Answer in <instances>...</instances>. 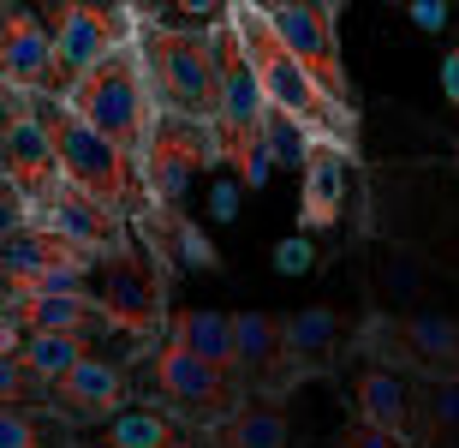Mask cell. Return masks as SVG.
<instances>
[{
    "instance_id": "cell-26",
    "label": "cell",
    "mask_w": 459,
    "mask_h": 448,
    "mask_svg": "<svg viewBox=\"0 0 459 448\" xmlns=\"http://www.w3.org/2000/svg\"><path fill=\"white\" fill-rule=\"evenodd\" d=\"M341 448H418V443H406V436H388V431H370V425H358L352 413H346V425H341V436H334Z\"/></svg>"
},
{
    "instance_id": "cell-5",
    "label": "cell",
    "mask_w": 459,
    "mask_h": 448,
    "mask_svg": "<svg viewBox=\"0 0 459 448\" xmlns=\"http://www.w3.org/2000/svg\"><path fill=\"white\" fill-rule=\"evenodd\" d=\"M143 389H150L143 400H155L161 413H173L197 436H215L227 418H238V407L251 400V389H245L233 371H215V365L191 359L186 347H173L168 335L143 353Z\"/></svg>"
},
{
    "instance_id": "cell-25",
    "label": "cell",
    "mask_w": 459,
    "mask_h": 448,
    "mask_svg": "<svg viewBox=\"0 0 459 448\" xmlns=\"http://www.w3.org/2000/svg\"><path fill=\"white\" fill-rule=\"evenodd\" d=\"M0 407H48V389L18 359H0Z\"/></svg>"
},
{
    "instance_id": "cell-20",
    "label": "cell",
    "mask_w": 459,
    "mask_h": 448,
    "mask_svg": "<svg viewBox=\"0 0 459 448\" xmlns=\"http://www.w3.org/2000/svg\"><path fill=\"white\" fill-rule=\"evenodd\" d=\"M209 448H305V431L287 418V400H263L251 395L238 407V418H227L209 436Z\"/></svg>"
},
{
    "instance_id": "cell-27",
    "label": "cell",
    "mask_w": 459,
    "mask_h": 448,
    "mask_svg": "<svg viewBox=\"0 0 459 448\" xmlns=\"http://www.w3.org/2000/svg\"><path fill=\"white\" fill-rule=\"evenodd\" d=\"M274 263H281V269H305V263H310L305 240H292V245H281V251H274Z\"/></svg>"
},
{
    "instance_id": "cell-4",
    "label": "cell",
    "mask_w": 459,
    "mask_h": 448,
    "mask_svg": "<svg viewBox=\"0 0 459 448\" xmlns=\"http://www.w3.org/2000/svg\"><path fill=\"white\" fill-rule=\"evenodd\" d=\"M30 114H36V126H42V138H48V150H54V168H60V180H66L72 191L96 198V204H102L108 215H119L126 227L143 222V198H137V180H132V168H126V155L96 138V132L66 108L60 90L36 96Z\"/></svg>"
},
{
    "instance_id": "cell-3",
    "label": "cell",
    "mask_w": 459,
    "mask_h": 448,
    "mask_svg": "<svg viewBox=\"0 0 459 448\" xmlns=\"http://www.w3.org/2000/svg\"><path fill=\"white\" fill-rule=\"evenodd\" d=\"M137 36L126 48L108 54L102 66H90L72 90H60L72 114H78L102 144H114L132 173H137V162L150 150V132H155V90H150V66H143V42H137Z\"/></svg>"
},
{
    "instance_id": "cell-12",
    "label": "cell",
    "mask_w": 459,
    "mask_h": 448,
    "mask_svg": "<svg viewBox=\"0 0 459 448\" xmlns=\"http://www.w3.org/2000/svg\"><path fill=\"white\" fill-rule=\"evenodd\" d=\"M132 400H137L132 365L108 359V353H84V359L48 389V413H60L72 431H102L108 418H119Z\"/></svg>"
},
{
    "instance_id": "cell-11",
    "label": "cell",
    "mask_w": 459,
    "mask_h": 448,
    "mask_svg": "<svg viewBox=\"0 0 459 448\" xmlns=\"http://www.w3.org/2000/svg\"><path fill=\"white\" fill-rule=\"evenodd\" d=\"M24 222L36 227V233H48V240L72 245V251H84L96 269H108V263L132 258L137 251V233L119 215H108L96 198H84V191H72L66 180L48 191V198H36V204H24Z\"/></svg>"
},
{
    "instance_id": "cell-22",
    "label": "cell",
    "mask_w": 459,
    "mask_h": 448,
    "mask_svg": "<svg viewBox=\"0 0 459 448\" xmlns=\"http://www.w3.org/2000/svg\"><path fill=\"white\" fill-rule=\"evenodd\" d=\"M0 448H84V443L48 407H0Z\"/></svg>"
},
{
    "instance_id": "cell-9",
    "label": "cell",
    "mask_w": 459,
    "mask_h": 448,
    "mask_svg": "<svg viewBox=\"0 0 459 448\" xmlns=\"http://www.w3.org/2000/svg\"><path fill=\"white\" fill-rule=\"evenodd\" d=\"M168 281L173 276L143 251V245H137L132 258L96 269V299H102V311H108V329L132 341V365H143V353L168 335Z\"/></svg>"
},
{
    "instance_id": "cell-8",
    "label": "cell",
    "mask_w": 459,
    "mask_h": 448,
    "mask_svg": "<svg viewBox=\"0 0 459 448\" xmlns=\"http://www.w3.org/2000/svg\"><path fill=\"white\" fill-rule=\"evenodd\" d=\"M48 54L54 90H72L90 66H102L114 48H126L143 31V6H96V0H60L48 6Z\"/></svg>"
},
{
    "instance_id": "cell-2",
    "label": "cell",
    "mask_w": 459,
    "mask_h": 448,
    "mask_svg": "<svg viewBox=\"0 0 459 448\" xmlns=\"http://www.w3.org/2000/svg\"><path fill=\"white\" fill-rule=\"evenodd\" d=\"M143 66H150L155 114L221 132V72H215V36L209 24H173L161 13H143Z\"/></svg>"
},
{
    "instance_id": "cell-10",
    "label": "cell",
    "mask_w": 459,
    "mask_h": 448,
    "mask_svg": "<svg viewBox=\"0 0 459 448\" xmlns=\"http://www.w3.org/2000/svg\"><path fill=\"white\" fill-rule=\"evenodd\" d=\"M30 294H96V263L72 245L36 233L30 222L0 240V305Z\"/></svg>"
},
{
    "instance_id": "cell-18",
    "label": "cell",
    "mask_w": 459,
    "mask_h": 448,
    "mask_svg": "<svg viewBox=\"0 0 459 448\" xmlns=\"http://www.w3.org/2000/svg\"><path fill=\"white\" fill-rule=\"evenodd\" d=\"M352 418L358 425H370V431H388V436H411V389L406 377L394 371V365H364L352 377Z\"/></svg>"
},
{
    "instance_id": "cell-1",
    "label": "cell",
    "mask_w": 459,
    "mask_h": 448,
    "mask_svg": "<svg viewBox=\"0 0 459 448\" xmlns=\"http://www.w3.org/2000/svg\"><path fill=\"white\" fill-rule=\"evenodd\" d=\"M221 18L233 24L238 48L251 60V78L263 90V108H269V126H274V155L287 150L292 162L305 150H334L352 168L358 162V114H341L328 102L323 90L305 78V66L287 54V42L274 36L263 0H227Z\"/></svg>"
},
{
    "instance_id": "cell-14",
    "label": "cell",
    "mask_w": 459,
    "mask_h": 448,
    "mask_svg": "<svg viewBox=\"0 0 459 448\" xmlns=\"http://www.w3.org/2000/svg\"><path fill=\"white\" fill-rule=\"evenodd\" d=\"M0 90L13 102H36V96L54 90L48 24L18 0H0Z\"/></svg>"
},
{
    "instance_id": "cell-23",
    "label": "cell",
    "mask_w": 459,
    "mask_h": 448,
    "mask_svg": "<svg viewBox=\"0 0 459 448\" xmlns=\"http://www.w3.org/2000/svg\"><path fill=\"white\" fill-rule=\"evenodd\" d=\"M84 353H96L90 341H72V335H24V353H18V365L30 371L42 389H54V382L66 377L72 365L84 359Z\"/></svg>"
},
{
    "instance_id": "cell-6",
    "label": "cell",
    "mask_w": 459,
    "mask_h": 448,
    "mask_svg": "<svg viewBox=\"0 0 459 448\" xmlns=\"http://www.w3.org/2000/svg\"><path fill=\"white\" fill-rule=\"evenodd\" d=\"M209 36H215V72H221V150L238 168V180L256 186V180L269 173V162H274L269 108H263V90H256V78H251V60H245V48H238L233 24L221 18V6H215V18H209Z\"/></svg>"
},
{
    "instance_id": "cell-7",
    "label": "cell",
    "mask_w": 459,
    "mask_h": 448,
    "mask_svg": "<svg viewBox=\"0 0 459 448\" xmlns=\"http://www.w3.org/2000/svg\"><path fill=\"white\" fill-rule=\"evenodd\" d=\"M263 13H269L274 36L287 42V54L305 66L310 84L323 90L341 114H358L352 72H346V60H341V18H346L341 0H274Z\"/></svg>"
},
{
    "instance_id": "cell-24",
    "label": "cell",
    "mask_w": 459,
    "mask_h": 448,
    "mask_svg": "<svg viewBox=\"0 0 459 448\" xmlns=\"http://www.w3.org/2000/svg\"><path fill=\"white\" fill-rule=\"evenodd\" d=\"M406 347L424 365H459V329L447 317H406Z\"/></svg>"
},
{
    "instance_id": "cell-13",
    "label": "cell",
    "mask_w": 459,
    "mask_h": 448,
    "mask_svg": "<svg viewBox=\"0 0 459 448\" xmlns=\"http://www.w3.org/2000/svg\"><path fill=\"white\" fill-rule=\"evenodd\" d=\"M346 341H352V323H346L341 311H328V305H310V311L281 317V400H287L299 382L334 377Z\"/></svg>"
},
{
    "instance_id": "cell-17",
    "label": "cell",
    "mask_w": 459,
    "mask_h": 448,
    "mask_svg": "<svg viewBox=\"0 0 459 448\" xmlns=\"http://www.w3.org/2000/svg\"><path fill=\"white\" fill-rule=\"evenodd\" d=\"M299 173V233H334L346 222V162L334 150H305Z\"/></svg>"
},
{
    "instance_id": "cell-28",
    "label": "cell",
    "mask_w": 459,
    "mask_h": 448,
    "mask_svg": "<svg viewBox=\"0 0 459 448\" xmlns=\"http://www.w3.org/2000/svg\"><path fill=\"white\" fill-rule=\"evenodd\" d=\"M13 108H18V102L6 96V90H0V132H6V120H13Z\"/></svg>"
},
{
    "instance_id": "cell-16",
    "label": "cell",
    "mask_w": 459,
    "mask_h": 448,
    "mask_svg": "<svg viewBox=\"0 0 459 448\" xmlns=\"http://www.w3.org/2000/svg\"><path fill=\"white\" fill-rule=\"evenodd\" d=\"M0 317L13 329H24V335H72V341H102V335H114L108 329V311L96 294H30V299H6L0 305Z\"/></svg>"
},
{
    "instance_id": "cell-15",
    "label": "cell",
    "mask_w": 459,
    "mask_h": 448,
    "mask_svg": "<svg viewBox=\"0 0 459 448\" xmlns=\"http://www.w3.org/2000/svg\"><path fill=\"white\" fill-rule=\"evenodd\" d=\"M0 186L13 191L18 204H36V198H48V191L60 186L54 150H48V138H42V126H36L30 102H18L6 132H0Z\"/></svg>"
},
{
    "instance_id": "cell-29",
    "label": "cell",
    "mask_w": 459,
    "mask_h": 448,
    "mask_svg": "<svg viewBox=\"0 0 459 448\" xmlns=\"http://www.w3.org/2000/svg\"><path fill=\"white\" fill-rule=\"evenodd\" d=\"M447 84H454V102H459V54L447 60Z\"/></svg>"
},
{
    "instance_id": "cell-21",
    "label": "cell",
    "mask_w": 459,
    "mask_h": 448,
    "mask_svg": "<svg viewBox=\"0 0 459 448\" xmlns=\"http://www.w3.org/2000/svg\"><path fill=\"white\" fill-rule=\"evenodd\" d=\"M168 341L215 371H233V317H221V311H168Z\"/></svg>"
},
{
    "instance_id": "cell-19",
    "label": "cell",
    "mask_w": 459,
    "mask_h": 448,
    "mask_svg": "<svg viewBox=\"0 0 459 448\" xmlns=\"http://www.w3.org/2000/svg\"><path fill=\"white\" fill-rule=\"evenodd\" d=\"M96 448H209V436L186 431L173 413H161L155 400L137 395L126 413L108 418L102 431H96Z\"/></svg>"
}]
</instances>
